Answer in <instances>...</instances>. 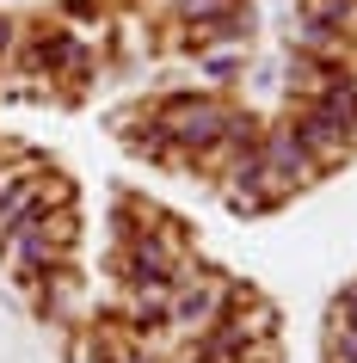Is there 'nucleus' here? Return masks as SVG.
<instances>
[{"mask_svg": "<svg viewBox=\"0 0 357 363\" xmlns=\"http://www.w3.org/2000/svg\"><path fill=\"white\" fill-rule=\"evenodd\" d=\"M75 247H80V210L75 203L38 210V216H25L19 228L0 234V271H6V284L19 289L25 277H43V271H56V265H75Z\"/></svg>", "mask_w": 357, "mask_h": 363, "instance_id": "f03ea898", "label": "nucleus"}, {"mask_svg": "<svg viewBox=\"0 0 357 363\" xmlns=\"http://www.w3.org/2000/svg\"><path fill=\"white\" fill-rule=\"evenodd\" d=\"M234 289H241V277H228V271L204 265V259H191L179 277H172V296H167V320H160V339L179 345L191 339V333H204L216 314H222L228 302H234Z\"/></svg>", "mask_w": 357, "mask_h": 363, "instance_id": "20e7f679", "label": "nucleus"}, {"mask_svg": "<svg viewBox=\"0 0 357 363\" xmlns=\"http://www.w3.org/2000/svg\"><path fill=\"white\" fill-rule=\"evenodd\" d=\"M191 68L216 93H228V86H241L253 74V43H204V50H191Z\"/></svg>", "mask_w": 357, "mask_h": 363, "instance_id": "0eeeda50", "label": "nucleus"}, {"mask_svg": "<svg viewBox=\"0 0 357 363\" xmlns=\"http://www.w3.org/2000/svg\"><path fill=\"white\" fill-rule=\"evenodd\" d=\"M43 167H50V160H43L38 148H25V142H6V148H0V197L13 191V185H25L31 172H43Z\"/></svg>", "mask_w": 357, "mask_h": 363, "instance_id": "6e6552de", "label": "nucleus"}, {"mask_svg": "<svg viewBox=\"0 0 357 363\" xmlns=\"http://www.w3.org/2000/svg\"><path fill=\"white\" fill-rule=\"evenodd\" d=\"M105 130H111L117 142L136 154V160H154V167H160L167 135H160V123H154V111H148V93L130 99V105H117V111H105Z\"/></svg>", "mask_w": 357, "mask_h": 363, "instance_id": "423d86ee", "label": "nucleus"}, {"mask_svg": "<svg viewBox=\"0 0 357 363\" xmlns=\"http://www.w3.org/2000/svg\"><path fill=\"white\" fill-rule=\"evenodd\" d=\"M314 179H320V167L308 160V148L296 142V130H290V123H271V130H259V167H253V185H259L271 203H290V197H302Z\"/></svg>", "mask_w": 357, "mask_h": 363, "instance_id": "39448f33", "label": "nucleus"}, {"mask_svg": "<svg viewBox=\"0 0 357 363\" xmlns=\"http://www.w3.org/2000/svg\"><path fill=\"white\" fill-rule=\"evenodd\" d=\"M0 148H6V135H0Z\"/></svg>", "mask_w": 357, "mask_h": 363, "instance_id": "4468645a", "label": "nucleus"}, {"mask_svg": "<svg viewBox=\"0 0 357 363\" xmlns=\"http://www.w3.org/2000/svg\"><path fill=\"white\" fill-rule=\"evenodd\" d=\"M333 308H339V314H345V320L357 326V277H351V284H345V289L333 296Z\"/></svg>", "mask_w": 357, "mask_h": 363, "instance_id": "ddd939ff", "label": "nucleus"}, {"mask_svg": "<svg viewBox=\"0 0 357 363\" xmlns=\"http://www.w3.org/2000/svg\"><path fill=\"white\" fill-rule=\"evenodd\" d=\"M191 259H197V247H191V228L179 222V216L154 210L148 228L123 234V240L111 247V277H117V289H123V284H172V277H179Z\"/></svg>", "mask_w": 357, "mask_h": 363, "instance_id": "7ed1b4c3", "label": "nucleus"}, {"mask_svg": "<svg viewBox=\"0 0 357 363\" xmlns=\"http://www.w3.org/2000/svg\"><path fill=\"white\" fill-rule=\"evenodd\" d=\"M62 25H99L105 13H111V0H56Z\"/></svg>", "mask_w": 357, "mask_h": 363, "instance_id": "9b49d317", "label": "nucleus"}, {"mask_svg": "<svg viewBox=\"0 0 357 363\" xmlns=\"http://www.w3.org/2000/svg\"><path fill=\"white\" fill-rule=\"evenodd\" d=\"M148 111H154V123H160V135H167L160 167L167 172H191L197 154H204L246 105L228 99V93H216V86H160V93H148Z\"/></svg>", "mask_w": 357, "mask_h": 363, "instance_id": "f257e3e1", "label": "nucleus"}, {"mask_svg": "<svg viewBox=\"0 0 357 363\" xmlns=\"http://www.w3.org/2000/svg\"><path fill=\"white\" fill-rule=\"evenodd\" d=\"M13 38H19V13H0V68L13 56Z\"/></svg>", "mask_w": 357, "mask_h": 363, "instance_id": "f8f14e48", "label": "nucleus"}, {"mask_svg": "<svg viewBox=\"0 0 357 363\" xmlns=\"http://www.w3.org/2000/svg\"><path fill=\"white\" fill-rule=\"evenodd\" d=\"M222 203H228V216H234V222H259V216L278 210V203H271V197H265L253 179H241V185H222Z\"/></svg>", "mask_w": 357, "mask_h": 363, "instance_id": "1a4fd4ad", "label": "nucleus"}, {"mask_svg": "<svg viewBox=\"0 0 357 363\" xmlns=\"http://www.w3.org/2000/svg\"><path fill=\"white\" fill-rule=\"evenodd\" d=\"M241 6V0H172L167 6V31H191V25H209L216 13Z\"/></svg>", "mask_w": 357, "mask_h": 363, "instance_id": "9d476101", "label": "nucleus"}]
</instances>
